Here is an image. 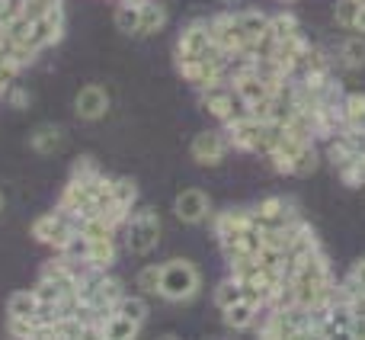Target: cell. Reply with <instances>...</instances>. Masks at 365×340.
I'll return each instance as SVG.
<instances>
[{
    "instance_id": "cell-3",
    "label": "cell",
    "mask_w": 365,
    "mask_h": 340,
    "mask_svg": "<svg viewBox=\"0 0 365 340\" xmlns=\"http://www.w3.org/2000/svg\"><path fill=\"white\" fill-rule=\"evenodd\" d=\"M32 238H36L38 244L51 247L55 254H68L71 244L77 241V221L71 219V215H64L61 209L45 212L32 221Z\"/></svg>"
},
{
    "instance_id": "cell-25",
    "label": "cell",
    "mask_w": 365,
    "mask_h": 340,
    "mask_svg": "<svg viewBox=\"0 0 365 340\" xmlns=\"http://www.w3.org/2000/svg\"><path fill=\"white\" fill-rule=\"evenodd\" d=\"M141 324H135L132 318L119 315V311H113L106 321V328H103V337H113V340H128V337H138Z\"/></svg>"
},
{
    "instance_id": "cell-16",
    "label": "cell",
    "mask_w": 365,
    "mask_h": 340,
    "mask_svg": "<svg viewBox=\"0 0 365 340\" xmlns=\"http://www.w3.org/2000/svg\"><path fill=\"white\" fill-rule=\"evenodd\" d=\"M61 145H64V129L51 126V122L32 129V135H29V148L36 154H55V151H61Z\"/></svg>"
},
{
    "instance_id": "cell-41",
    "label": "cell",
    "mask_w": 365,
    "mask_h": 340,
    "mask_svg": "<svg viewBox=\"0 0 365 340\" xmlns=\"http://www.w3.org/2000/svg\"><path fill=\"white\" fill-rule=\"evenodd\" d=\"M0 209H4V196H0Z\"/></svg>"
},
{
    "instance_id": "cell-19",
    "label": "cell",
    "mask_w": 365,
    "mask_h": 340,
    "mask_svg": "<svg viewBox=\"0 0 365 340\" xmlns=\"http://www.w3.org/2000/svg\"><path fill=\"white\" fill-rule=\"evenodd\" d=\"M336 61H340V68H346V71L365 68V36L353 32V36L343 39L340 49H336Z\"/></svg>"
},
{
    "instance_id": "cell-6",
    "label": "cell",
    "mask_w": 365,
    "mask_h": 340,
    "mask_svg": "<svg viewBox=\"0 0 365 340\" xmlns=\"http://www.w3.org/2000/svg\"><path fill=\"white\" fill-rule=\"evenodd\" d=\"M208 36H212V42L218 45V49H225L227 55L247 49V36L237 23V13H231V10L208 16Z\"/></svg>"
},
{
    "instance_id": "cell-18",
    "label": "cell",
    "mask_w": 365,
    "mask_h": 340,
    "mask_svg": "<svg viewBox=\"0 0 365 340\" xmlns=\"http://www.w3.org/2000/svg\"><path fill=\"white\" fill-rule=\"evenodd\" d=\"M167 26V6L158 0H145L138 4V36H154Z\"/></svg>"
},
{
    "instance_id": "cell-35",
    "label": "cell",
    "mask_w": 365,
    "mask_h": 340,
    "mask_svg": "<svg viewBox=\"0 0 365 340\" xmlns=\"http://www.w3.org/2000/svg\"><path fill=\"white\" fill-rule=\"evenodd\" d=\"M55 10H61V0H23V16L26 19H42Z\"/></svg>"
},
{
    "instance_id": "cell-20",
    "label": "cell",
    "mask_w": 365,
    "mask_h": 340,
    "mask_svg": "<svg viewBox=\"0 0 365 340\" xmlns=\"http://www.w3.org/2000/svg\"><path fill=\"white\" fill-rule=\"evenodd\" d=\"M38 299L32 289H16L6 299V318H36Z\"/></svg>"
},
{
    "instance_id": "cell-13",
    "label": "cell",
    "mask_w": 365,
    "mask_h": 340,
    "mask_svg": "<svg viewBox=\"0 0 365 340\" xmlns=\"http://www.w3.org/2000/svg\"><path fill=\"white\" fill-rule=\"evenodd\" d=\"M115 260H119L115 238H90V241H83V264L87 266H93V270H113Z\"/></svg>"
},
{
    "instance_id": "cell-9",
    "label": "cell",
    "mask_w": 365,
    "mask_h": 340,
    "mask_svg": "<svg viewBox=\"0 0 365 340\" xmlns=\"http://www.w3.org/2000/svg\"><path fill=\"white\" fill-rule=\"evenodd\" d=\"M259 122L257 116H240V119L225 122V139L234 151H247V154H257L259 145Z\"/></svg>"
},
{
    "instance_id": "cell-22",
    "label": "cell",
    "mask_w": 365,
    "mask_h": 340,
    "mask_svg": "<svg viewBox=\"0 0 365 340\" xmlns=\"http://www.w3.org/2000/svg\"><path fill=\"white\" fill-rule=\"evenodd\" d=\"M298 32H302V23H298L295 13H289V10L269 13V36L276 39V42H285V39L298 36Z\"/></svg>"
},
{
    "instance_id": "cell-11",
    "label": "cell",
    "mask_w": 365,
    "mask_h": 340,
    "mask_svg": "<svg viewBox=\"0 0 365 340\" xmlns=\"http://www.w3.org/2000/svg\"><path fill=\"white\" fill-rule=\"evenodd\" d=\"M212 45L208 36V19H192V23L182 26L180 39H177V58H202Z\"/></svg>"
},
{
    "instance_id": "cell-14",
    "label": "cell",
    "mask_w": 365,
    "mask_h": 340,
    "mask_svg": "<svg viewBox=\"0 0 365 340\" xmlns=\"http://www.w3.org/2000/svg\"><path fill=\"white\" fill-rule=\"evenodd\" d=\"M259 311H263V305L250 302V299H240V302L221 309V318H225V328L227 331H250L253 324H257Z\"/></svg>"
},
{
    "instance_id": "cell-39",
    "label": "cell",
    "mask_w": 365,
    "mask_h": 340,
    "mask_svg": "<svg viewBox=\"0 0 365 340\" xmlns=\"http://www.w3.org/2000/svg\"><path fill=\"white\" fill-rule=\"evenodd\" d=\"M353 32H359V36H365V0H362V6H359V16H356Z\"/></svg>"
},
{
    "instance_id": "cell-23",
    "label": "cell",
    "mask_w": 365,
    "mask_h": 340,
    "mask_svg": "<svg viewBox=\"0 0 365 340\" xmlns=\"http://www.w3.org/2000/svg\"><path fill=\"white\" fill-rule=\"evenodd\" d=\"M343 129H362L365 132V94H346V100H343Z\"/></svg>"
},
{
    "instance_id": "cell-4",
    "label": "cell",
    "mask_w": 365,
    "mask_h": 340,
    "mask_svg": "<svg viewBox=\"0 0 365 340\" xmlns=\"http://www.w3.org/2000/svg\"><path fill=\"white\" fill-rule=\"evenodd\" d=\"M225 68H227V58H177V71L180 77L189 84V87L199 94V90L212 87L215 81L225 77Z\"/></svg>"
},
{
    "instance_id": "cell-37",
    "label": "cell",
    "mask_w": 365,
    "mask_h": 340,
    "mask_svg": "<svg viewBox=\"0 0 365 340\" xmlns=\"http://www.w3.org/2000/svg\"><path fill=\"white\" fill-rule=\"evenodd\" d=\"M23 16V0H0V26Z\"/></svg>"
},
{
    "instance_id": "cell-38",
    "label": "cell",
    "mask_w": 365,
    "mask_h": 340,
    "mask_svg": "<svg viewBox=\"0 0 365 340\" xmlns=\"http://www.w3.org/2000/svg\"><path fill=\"white\" fill-rule=\"evenodd\" d=\"M93 170H100V167H96L90 158H81V161H74V170H71V176H87V174H93Z\"/></svg>"
},
{
    "instance_id": "cell-32",
    "label": "cell",
    "mask_w": 365,
    "mask_h": 340,
    "mask_svg": "<svg viewBox=\"0 0 365 340\" xmlns=\"http://www.w3.org/2000/svg\"><path fill=\"white\" fill-rule=\"evenodd\" d=\"M336 176H340L349 189H362L365 186V158L362 154H356L349 164H343L340 170H336Z\"/></svg>"
},
{
    "instance_id": "cell-15",
    "label": "cell",
    "mask_w": 365,
    "mask_h": 340,
    "mask_svg": "<svg viewBox=\"0 0 365 340\" xmlns=\"http://www.w3.org/2000/svg\"><path fill=\"white\" fill-rule=\"evenodd\" d=\"M231 87H234V94L240 96L244 103H259L263 96H269L272 90L266 87V81L257 74V71H247V74H237V77H231Z\"/></svg>"
},
{
    "instance_id": "cell-28",
    "label": "cell",
    "mask_w": 365,
    "mask_h": 340,
    "mask_svg": "<svg viewBox=\"0 0 365 340\" xmlns=\"http://www.w3.org/2000/svg\"><path fill=\"white\" fill-rule=\"evenodd\" d=\"M115 311H119V315H125V318H132L135 324H145L148 321V296H122V302L115 305Z\"/></svg>"
},
{
    "instance_id": "cell-17",
    "label": "cell",
    "mask_w": 365,
    "mask_h": 340,
    "mask_svg": "<svg viewBox=\"0 0 365 340\" xmlns=\"http://www.w3.org/2000/svg\"><path fill=\"white\" fill-rule=\"evenodd\" d=\"M253 225V209H225V212L215 215L212 212V231L215 238L227 231H237V228H250Z\"/></svg>"
},
{
    "instance_id": "cell-27",
    "label": "cell",
    "mask_w": 365,
    "mask_h": 340,
    "mask_svg": "<svg viewBox=\"0 0 365 340\" xmlns=\"http://www.w3.org/2000/svg\"><path fill=\"white\" fill-rule=\"evenodd\" d=\"M321 158H324V154L317 151V141L304 145V148H302V154H298V158L292 161V176H311L317 167H321Z\"/></svg>"
},
{
    "instance_id": "cell-21",
    "label": "cell",
    "mask_w": 365,
    "mask_h": 340,
    "mask_svg": "<svg viewBox=\"0 0 365 340\" xmlns=\"http://www.w3.org/2000/svg\"><path fill=\"white\" fill-rule=\"evenodd\" d=\"M237 23H240V29H244L247 42H253V39H263L266 32H269V13H263V10H240L237 13Z\"/></svg>"
},
{
    "instance_id": "cell-34",
    "label": "cell",
    "mask_w": 365,
    "mask_h": 340,
    "mask_svg": "<svg viewBox=\"0 0 365 340\" xmlns=\"http://www.w3.org/2000/svg\"><path fill=\"white\" fill-rule=\"evenodd\" d=\"M359 6H362V0H336V4H334V19H336V26H340V29H349V32H353L356 16H359Z\"/></svg>"
},
{
    "instance_id": "cell-10",
    "label": "cell",
    "mask_w": 365,
    "mask_h": 340,
    "mask_svg": "<svg viewBox=\"0 0 365 340\" xmlns=\"http://www.w3.org/2000/svg\"><path fill=\"white\" fill-rule=\"evenodd\" d=\"M74 113H77V119H83V122L103 119V116L109 113V94L100 84H87V87H81L74 96Z\"/></svg>"
},
{
    "instance_id": "cell-5",
    "label": "cell",
    "mask_w": 365,
    "mask_h": 340,
    "mask_svg": "<svg viewBox=\"0 0 365 340\" xmlns=\"http://www.w3.org/2000/svg\"><path fill=\"white\" fill-rule=\"evenodd\" d=\"M298 206L285 196H266L253 206V225L257 228H285L292 221H298Z\"/></svg>"
},
{
    "instance_id": "cell-31",
    "label": "cell",
    "mask_w": 365,
    "mask_h": 340,
    "mask_svg": "<svg viewBox=\"0 0 365 340\" xmlns=\"http://www.w3.org/2000/svg\"><path fill=\"white\" fill-rule=\"evenodd\" d=\"M135 286H138L141 296H158L160 289V264H145L135 273Z\"/></svg>"
},
{
    "instance_id": "cell-1",
    "label": "cell",
    "mask_w": 365,
    "mask_h": 340,
    "mask_svg": "<svg viewBox=\"0 0 365 340\" xmlns=\"http://www.w3.org/2000/svg\"><path fill=\"white\" fill-rule=\"evenodd\" d=\"M199 292H202V273L192 260L173 257L167 264H160V289H158L160 299L182 305V302H192Z\"/></svg>"
},
{
    "instance_id": "cell-12",
    "label": "cell",
    "mask_w": 365,
    "mask_h": 340,
    "mask_svg": "<svg viewBox=\"0 0 365 340\" xmlns=\"http://www.w3.org/2000/svg\"><path fill=\"white\" fill-rule=\"evenodd\" d=\"M61 36H64V10H55L42 19H32V29H29L32 49L45 51V49H51V45L61 42Z\"/></svg>"
},
{
    "instance_id": "cell-29",
    "label": "cell",
    "mask_w": 365,
    "mask_h": 340,
    "mask_svg": "<svg viewBox=\"0 0 365 340\" xmlns=\"http://www.w3.org/2000/svg\"><path fill=\"white\" fill-rule=\"evenodd\" d=\"M32 292H36V299H38V305H55L58 309V302L64 299V286L61 283H55V279H48V276H38V283L32 286Z\"/></svg>"
},
{
    "instance_id": "cell-36",
    "label": "cell",
    "mask_w": 365,
    "mask_h": 340,
    "mask_svg": "<svg viewBox=\"0 0 365 340\" xmlns=\"http://www.w3.org/2000/svg\"><path fill=\"white\" fill-rule=\"evenodd\" d=\"M6 334L10 337H38L36 318H6Z\"/></svg>"
},
{
    "instance_id": "cell-7",
    "label": "cell",
    "mask_w": 365,
    "mask_h": 340,
    "mask_svg": "<svg viewBox=\"0 0 365 340\" xmlns=\"http://www.w3.org/2000/svg\"><path fill=\"white\" fill-rule=\"evenodd\" d=\"M227 151H231V145H227L225 132H199L192 141H189V158H192L199 167L225 164Z\"/></svg>"
},
{
    "instance_id": "cell-30",
    "label": "cell",
    "mask_w": 365,
    "mask_h": 340,
    "mask_svg": "<svg viewBox=\"0 0 365 340\" xmlns=\"http://www.w3.org/2000/svg\"><path fill=\"white\" fill-rule=\"evenodd\" d=\"M113 199L125 209H135V202H138V183L132 176H113Z\"/></svg>"
},
{
    "instance_id": "cell-33",
    "label": "cell",
    "mask_w": 365,
    "mask_h": 340,
    "mask_svg": "<svg viewBox=\"0 0 365 340\" xmlns=\"http://www.w3.org/2000/svg\"><path fill=\"white\" fill-rule=\"evenodd\" d=\"M115 29L125 36H138V6L135 4H119L115 6Z\"/></svg>"
},
{
    "instance_id": "cell-2",
    "label": "cell",
    "mask_w": 365,
    "mask_h": 340,
    "mask_svg": "<svg viewBox=\"0 0 365 340\" xmlns=\"http://www.w3.org/2000/svg\"><path fill=\"white\" fill-rule=\"evenodd\" d=\"M125 251L135 257H148V254L158 251L160 244V215L154 209H132L125 221Z\"/></svg>"
},
{
    "instance_id": "cell-40",
    "label": "cell",
    "mask_w": 365,
    "mask_h": 340,
    "mask_svg": "<svg viewBox=\"0 0 365 340\" xmlns=\"http://www.w3.org/2000/svg\"><path fill=\"white\" fill-rule=\"evenodd\" d=\"M26 103H29V96H26L23 90H13V106H16V109H26Z\"/></svg>"
},
{
    "instance_id": "cell-26",
    "label": "cell",
    "mask_w": 365,
    "mask_h": 340,
    "mask_svg": "<svg viewBox=\"0 0 365 340\" xmlns=\"http://www.w3.org/2000/svg\"><path fill=\"white\" fill-rule=\"evenodd\" d=\"M244 299V286L237 283L234 276H227V279H221L218 286H215V296H212V302H215V309H227V305H234V302H240Z\"/></svg>"
},
{
    "instance_id": "cell-8",
    "label": "cell",
    "mask_w": 365,
    "mask_h": 340,
    "mask_svg": "<svg viewBox=\"0 0 365 340\" xmlns=\"http://www.w3.org/2000/svg\"><path fill=\"white\" fill-rule=\"evenodd\" d=\"M173 215L182 225H205L212 219V199L199 186H189L177 193V199H173Z\"/></svg>"
},
{
    "instance_id": "cell-24",
    "label": "cell",
    "mask_w": 365,
    "mask_h": 340,
    "mask_svg": "<svg viewBox=\"0 0 365 340\" xmlns=\"http://www.w3.org/2000/svg\"><path fill=\"white\" fill-rule=\"evenodd\" d=\"M48 337H90V331L77 315H58L48 324Z\"/></svg>"
}]
</instances>
